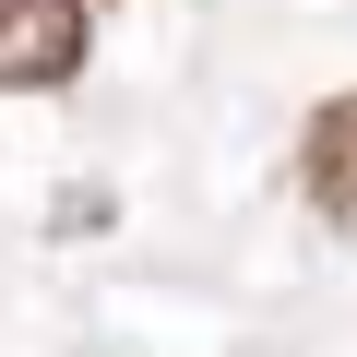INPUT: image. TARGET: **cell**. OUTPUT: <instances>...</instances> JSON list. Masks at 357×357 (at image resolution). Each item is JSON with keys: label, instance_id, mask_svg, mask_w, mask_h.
<instances>
[{"label": "cell", "instance_id": "1", "mask_svg": "<svg viewBox=\"0 0 357 357\" xmlns=\"http://www.w3.org/2000/svg\"><path fill=\"white\" fill-rule=\"evenodd\" d=\"M96 13L84 0H0V96H60L84 72Z\"/></svg>", "mask_w": 357, "mask_h": 357}, {"label": "cell", "instance_id": "2", "mask_svg": "<svg viewBox=\"0 0 357 357\" xmlns=\"http://www.w3.org/2000/svg\"><path fill=\"white\" fill-rule=\"evenodd\" d=\"M298 191H310L321 227L357 238V96H321V107H310V131H298Z\"/></svg>", "mask_w": 357, "mask_h": 357}]
</instances>
